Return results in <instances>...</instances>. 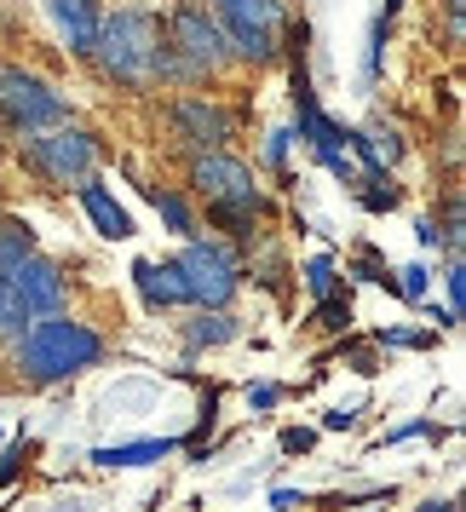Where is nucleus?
I'll return each mask as SVG.
<instances>
[{
    "label": "nucleus",
    "mask_w": 466,
    "mask_h": 512,
    "mask_svg": "<svg viewBox=\"0 0 466 512\" xmlns=\"http://www.w3.org/2000/svg\"><path fill=\"white\" fill-rule=\"evenodd\" d=\"M24 323H29V311L18 300V288L0 277V334H24Z\"/></svg>",
    "instance_id": "16"
},
{
    "label": "nucleus",
    "mask_w": 466,
    "mask_h": 512,
    "mask_svg": "<svg viewBox=\"0 0 466 512\" xmlns=\"http://www.w3.org/2000/svg\"><path fill=\"white\" fill-rule=\"evenodd\" d=\"M311 432H305V426H288V432H282V449H288V455H305V449H311Z\"/></svg>",
    "instance_id": "20"
},
{
    "label": "nucleus",
    "mask_w": 466,
    "mask_h": 512,
    "mask_svg": "<svg viewBox=\"0 0 466 512\" xmlns=\"http://www.w3.org/2000/svg\"><path fill=\"white\" fill-rule=\"evenodd\" d=\"M98 64L110 81L121 87H150L156 75H162V24L150 18V12H116L110 24H98Z\"/></svg>",
    "instance_id": "1"
},
{
    "label": "nucleus",
    "mask_w": 466,
    "mask_h": 512,
    "mask_svg": "<svg viewBox=\"0 0 466 512\" xmlns=\"http://www.w3.org/2000/svg\"><path fill=\"white\" fill-rule=\"evenodd\" d=\"M156 213H162V219H167V225H173L179 236H190V231H196V225H190V208L179 202V196H156Z\"/></svg>",
    "instance_id": "17"
},
{
    "label": "nucleus",
    "mask_w": 466,
    "mask_h": 512,
    "mask_svg": "<svg viewBox=\"0 0 466 512\" xmlns=\"http://www.w3.org/2000/svg\"><path fill=\"white\" fill-rule=\"evenodd\" d=\"M98 351H104V340H98L93 328L47 317V323H35L24 334V351H18V357H24V369L35 374V380H64V374L98 363Z\"/></svg>",
    "instance_id": "2"
},
{
    "label": "nucleus",
    "mask_w": 466,
    "mask_h": 512,
    "mask_svg": "<svg viewBox=\"0 0 466 512\" xmlns=\"http://www.w3.org/2000/svg\"><path fill=\"white\" fill-rule=\"evenodd\" d=\"M52 6V18H58V29H64V41H70V52H93L98 41V6L93 0H47Z\"/></svg>",
    "instance_id": "11"
},
{
    "label": "nucleus",
    "mask_w": 466,
    "mask_h": 512,
    "mask_svg": "<svg viewBox=\"0 0 466 512\" xmlns=\"http://www.w3.org/2000/svg\"><path fill=\"white\" fill-rule=\"evenodd\" d=\"M35 254V231L29 225H18V219H0V277L18 265V259Z\"/></svg>",
    "instance_id": "15"
},
{
    "label": "nucleus",
    "mask_w": 466,
    "mask_h": 512,
    "mask_svg": "<svg viewBox=\"0 0 466 512\" xmlns=\"http://www.w3.org/2000/svg\"><path fill=\"white\" fill-rule=\"evenodd\" d=\"M461 294H466V271L461 265H449V317L461 311Z\"/></svg>",
    "instance_id": "21"
},
{
    "label": "nucleus",
    "mask_w": 466,
    "mask_h": 512,
    "mask_svg": "<svg viewBox=\"0 0 466 512\" xmlns=\"http://www.w3.org/2000/svg\"><path fill=\"white\" fill-rule=\"evenodd\" d=\"M81 202H87V213H93V225H98L104 236H110V242H116V236H133V219H127V213H121L116 202H110V190L81 185Z\"/></svg>",
    "instance_id": "13"
},
{
    "label": "nucleus",
    "mask_w": 466,
    "mask_h": 512,
    "mask_svg": "<svg viewBox=\"0 0 466 512\" xmlns=\"http://www.w3.org/2000/svg\"><path fill=\"white\" fill-rule=\"evenodd\" d=\"M0 121L24 127V133H41L52 121H64V98L52 93L41 75L18 70V64H0Z\"/></svg>",
    "instance_id": "3"
},
{
    "label": "nucleus",
    "mask_w": 466,
    "mask_h": 512,
    "mask_svg": "<svg viewBox=\"0 0 466 512\" xmlns=\"http://www.w3.org/2000/svg\"><path fill=\"white\" fill-rule=\"evenodd\" d=\"M420 512H455V501H426Z\"/></svg>",
    "instance_id": "26"
},
{
    "label": "nucleus",
    "mask_w": 466,
    "mask_h": 512,
    "mask_svg": "<svg viewBox=\"0 0 466 512\" xmlns=\"http://www.w3.org/2000/svg\"><path fill=\"white\" fill-rule=\"evenodd\" d=\"M340 317H346V305H340V300H328L323 311H317V323H323V328H340Z\"/></svg>",
    "instance_id": "23"
},
{
    "label": "nucleus",
    "mask_w": 466,
    "mask_h": 512,
    "mask_svg": "<svg viewBox=\"0 0 466 512\" xmlns=\"http://www.w3.org/2000/svg\"><path fill=\"white\" fill-rule=\"evenodd\" d=\"M167 449H179L173 438H144V443H116V449H98L93 461L98 466H150V461H162Z\"/></svg>",
    "instance_id": "14"
},
{
    "label": "nucleus",
    "mask_w": 466,
    "mask_h": 512,
    "mask_svg": "<svg viewBox=\"0 0 466 512\" xmlns=\"http://www.w3.org/2000/svg\"><path fill=\"white\" fill-rule=\"evenodd\" d=\"M173 121H179V127H185L190 139L196 144H225L231 139V110H219V104H202V98H179V104H173Z\"/></svg>",
    "instance_id": "10"
},
{
    "label": "nucleus",
    "mask_w": 466,
    "mask_h": 512,
    "mask_svg": "<svg viewBox=\"0 0 466 512\" xmlns=\"http://www.w3.org/2000/svg\"><path fill=\"white\" fill-rule=\"evenodd\" d=\"M133 277H139V288H144V300H150V305H185V277H179V265L139 259V265H133Z\"/></svg>",
    "instance_id": "12"
},
{
    "label": "nucleus",
    "mask_w": 466,
    "mask_h": 512,
    "mask_svg": "<svg viewBox=\"0 0 466 512\" xmlns=\"http://www.w3.org/2000/svg\"><path fill=\"white\" fill-rule=\"evenodd\" d=\"M6 282L18 288V300H24L29 317H52L58 311V300H64V277H58V265L52 259H18L12 271H6Z\"/></svg>",
    "instance_id": "8"
},
{
    "label": "nucleus",
    "mask_w": 466,
    "mask_h": 512,
    "mask_svg": "<svg viewBox=\"0 0 466 512\" xmlns=\"http://www.w3.org/2000/svg\"><path fill=\"white\" fill-rule=\"evenodd\" d=\"M219 24L231 29V41L242 58H271L282 29V0H213Z\"/></svg>",
    "instance_id": "4"
},
{
    "label": "nucleus",
    "mask_w": 466,
    "mask_h": 512,
    "mask_svg": "<svg viewBox=\"0 0 466 512\" xmlns=\"http://www.w3.org/2000/svg\"><path fill=\"white\" fill-rule=\"evenodd\" d=\"M403 294H409V300H420V294H426V271H420V265H409V271H403Z\"/></svg>",
    "instance_id": "22"
},
{
    "label": "nucleus",
    "mask_w": 466,
    "mask_h": 512,
    "mask_svg": "<svg viewBox=\"0 0 466 512\" xmlns=\"http://www.w3.org/2000/svg\"><path fill=\"white\" fill-rule=\"evenodd\" d=\"M93 139L87 133H75V127H58L47 139H29V162L47 173L52 185H87V173H93Z\"/></svg>",
    "instance_id": "6"
},
{
    "label": "nucleus",
    "mask_w": 466,
    "mask_h": 512,
    "mask_svg": "<svg viewBox=\"0 0 466 512\" xmlns=\"http://www.w3.org/2000/svg\"><path fill=\"white\" fill-rule=\"evenodd\" d=\"M397 6H403V0H386V12H397Z\"/></svg>",
    "instance_id": "27"
},
{
    "label": "nucleus",
    "mask_w": 466,
    "mask_h": 512,
    "mask_svg": "<svg viewBox=\"0 0 466 512\" xmlns=\"http://www.w3.org/2000/svg\"><path fill=\"white\" fill-rule=\"evenodd\" d=\"M311 288L317 294H334V265L328 259H311Z\"/></svg>",
    "instance_id": "19"
},
{
    "label": "nucleus",
    "mask_w": 466,
    "mask_h": 512,
    "mask_svg": "<svg viewBox=\"0 0 466 512\" xmlns=\"http://www.w3.org/2000/svg\"><path fill=\"white\" fill-rule=\"evenodd\" d=\"M167 47L185 58V70H219L231 52H225V35L208 24V12L202 6H173V18H167Z\"/></svg>",
    "instance_id": "7"
},
{
    "label": "nucleus",
    "mask_w": 466,
    "mask_h": 512,
    "mask_svg": "<svg viewBox=\"0 0 466 512\" xmlns=\"http://www.w3.org/2000/svg\"><path fill=\"white\" fill-rule=\"evenodd\" d=\"M236 328H231V317H202V323L190 328V340H231Z\"/></svg>",
    "instance_id": "18"
},
{
    "label": "nucleus",
    "mask_w": 466,
    "mask_h": 512,
    "mask_svg": "<svg viewBox=\"0 0 466 512\" xmlns=\"http://www.w3.org/2000/svg\"><path fill=\"white\" fill-rule=\"evenodd\" d=\"M190 185L202 190L208 202H254V208H259L254 173H248L242 162H231V156H202L196 173H190Z\"/></svg>",
    "instance_id": "9"
},
{
    "label": "nucleus",
    "mask_w": 466,
    "mask_h": 512,
    "mask_svg": "<svg viewBox=\"0 0 466 512\" xmlns=\"http://www.w3.org/2000/svg\"><path fill=\"white\" fill-rule=\"evenodd\" d=\"M185 277V300L196 305H225L236 294V259L219 242H190L185 259H173Z\"/></svg>",
    "instance_id": "5"
},
{
    "label": "nucleus",
    "mask_w": 466,
    "mask_h": 512,
    "mask_svg": "<svg viewBox=\"0 0 466 512\" xmlns=\"http://www.w3.org/2000/svg\"><path fill=\"white\" fill-rule=\"evenodd\" d=\"M265 156H271V162H282V156H288V133H271V144H265Z\"/></svg>",
    "instance_id": "25"
},
{
    "label": "nucleus",
    "mask_w": 466,
    "mask_h": 512,
    "mask_svg": "<svg viewBox=\"0 0 466 512\" xmlns=\"http://www.w3.org/2000/svg\"><path fill=\"white\" fill-rule=\"evenodd\" d=\"M351 420H357L351 409H328V415H323V426H328V432H346Z\"/></svg>",
    "instance_id": "24"
}]
</instances>
